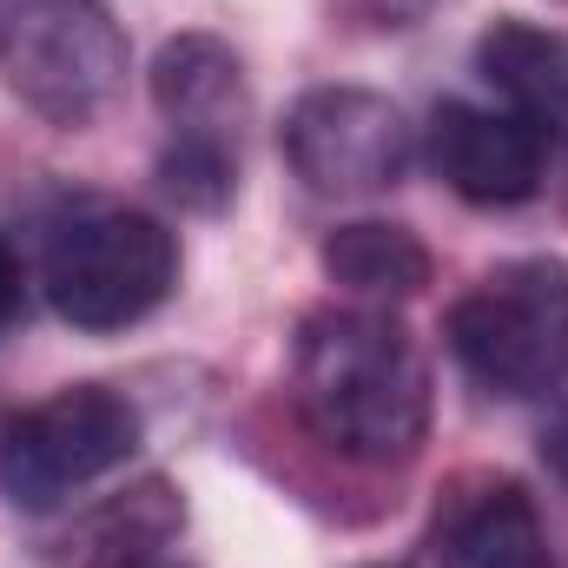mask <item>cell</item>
<instances>
[{
    "mask_svg": "<svg viewBox=\"0 0 568 568\" xmlns=\"http://www.w3.org/2000/svg\"><path fill=\"white\" fill-rule=\"evenodd\" d=\"M291 397L351 463H404L429 436V364L384 304H324L297 324Z\"/></svg>",
    "mask_w": 568,
    "mask_h": 568,
    "instance_id": "1",
    "label": "cell"
},
{
    "mask_svg": "<svg viewBox=\"0 0 568 568\" xmlns=\"http://www.w3.org/2000/svg\"><path fill=\"white\" fill-rule=\"evenodd\" d=\"M40 284L73 331H126L179 284V239L140 205H73L47 225Z\"/></svg>",
    "mask_w": 568,
    "mask_h": 568,
    "instance_id": "2",
    "label": "cell"
},
{
    "mask_svg": "<svg viewBox=\"0 0 568 568\" xmlns=\"http://www.w3.org/2000/svg\"><path fill=\"white\" fill-rule=\"evenodd\" d=\"M456 364L496 397H549L568 377V258H509L449 304Z\"/></svg>",
    "mask_w": 568,
    "mask_h": 568,
    "instance_id": "3",
    "label": "cell"
},
{
    "mask_svg": "<svg viewBox=\"0 0 568 568\" xmlns=\"http://www.w3.org/2000/svg\"><path fill=\"white\" fill-rule=\"evenodd\" d=\"M126 73V40L100 0H0V80L53 126H87Z\"/></svg>",
    "mask_w": 568,
    "mask_h": 568,
    "instance_id": "4",
    "label": "cell"
},
{
    "mask_svg": "<svg viewBox=\"0 0 568 568\" xmlns=\"http://www.w3.org/2000/svg\"><path fill=\"white\" fill-rule=\"evenodd\" d=\"M140 449V410L106 384H73L40 397L0 429V489L13 509L47 516L113 476Z\"/></svg>",
    "mask_w": 568,
    "mask_h": 568,
    "instance_id": "5",
    "label": "cell"
},
{
    "mask_svg": "<svg viewBox=\"0 0 568 568\" xmlns=\"http://www.w3.org/2000/svg\"><path fill=\"white\" fill-rule=\"evenodd\" d=\"M284 159L324 199H371L404 179L410 126L371 87H311L284 113Z\"/></svg>",
    "mask_w": 568,
    "mask_h": 568,
    "instance_id": "6",
    "label": "cell"
},
{
    "mask_svg": "<svg viewBox=\"0 0 568 568\" xmlns=\"http://www.w3.org/2000/svg\"><path fill=\"white\" fill-rule=\"evenodd\" d=\"M429 165L469 205H523L549 179V133L509 106L443 100L429 113Z\"/></svg>",
    "mask_w": 568,
    "mask_h": 568,
    "instance_id": "7",
    "label": "cell"
},
{
    "mask_svg": "<svg viewBox=\"0 0 568 568\" xmlns=\"http://www.w3.org/2000/svg\"><path fill=\"white\" fill-rule=\"evenodd\" d=\"M424 568H549L536 496L516 476H463L436 503Z\"/></svg>",
    "mask_w": 568,
    "mask_h": 568,
    "instance_id": "8",
    "label": "cell"
},
{
    "mask_svg": "<svg viewBox=\"0 0 568 568\" xmlns=\"http://www.w3.org/2000/svg\"><path fill=\"white\" fill-rule=\"evenodd\" d=\"M152 100L172 126L165 152H199V159H232L239 165V126H245V73L225 40L212 33H179L152 60Z\"/></svg>",
    "mask_w": 568,
    "mask_h": 568,
    "instance_id": "9",
    "label": "cell"
},
{
    "mask_svg": "<svg viewBox=\"0 0 568 568\" xmlns=\"http://www.w3.org/2000/svg\"><path fill=\"white\" fill-rule=\"evenodd\" d=\"M476 60L509 113L536 120L542 133H568V33L529 27V20H496Z\"/></svg>",
    "mask_w": 568,
    "mask_h": 568,
    "instance_id": "10",
    "label": "cell"
},
{
    "mask_svg": "<svg viewBox=\"0 0 568 568\" xmlns=\"http://www.w3.org/2000/svg\"><path fill=\"white\" fill-rule=\"evenodd\" d=\"M179 523H185L179 496L165 483H140V489L100 503L87 523H73V536H67L73 556L67 562L73 568H152L159 549L179 536Z\"/></svg>",
    "mask_w": 568,
    "mask_h": 568,
    "instance_id": "11",
    "label": "cell"
},
{
    "mask_svg": "<svg viewBox=\"0 0 568 568\" xmlns=\"http://www.w3.org/2000/svg\"><path fill=\"white\" fill-rule=\"evenodd\" d=\"M324 272L331 284H344L351 297H417L429 284V252L417 245V232L404 225H384V219H357V225H337L324 239Z\"/></svg>",
    "mask_w": 568,
    "mask_h": 568,
    "instance_id": "12",
    "label": "cell"
},
{
    "mask_svg": "<svg viewBox=\"0 0 568 568\" xmlns=\"http://www.w3.org/2000/svg\"><path fill=\"white\" fill-rule=\"evenodd\" d=\"M549 397H556V404H549V424H542V463H549V476L568 489V377Z\"/></svg>",
    "mask_w": 568,
    "mask_h": 568,
    "instance_id": "13",
    "label": "cell"
},
{
    "mask_svg": "<svg viewBox=\"0 0 568 568\" xmlns=\"http://www.w3.org/2000/svg\"><path fill=\"white\" fill-rule=\"evenodd\" d=\"M20 297H27V284H20V258H13L7 239H0V331L20 317Z\"/></svg>",
    "mask_w": 568,
    "mask_h": 568,
    "instance_id": "14",
    "label": "cell"
},
{
    "mask_svg": "<svg viewBox=\"0 0 568 568\" xmlns=\"http://www.w3.org/2000/svg\"><path fill=\"white\" fill-rule=\"evenodd\" d=\"M152 568H165V562H152Z\"/></svg>",
    "mask_w": 568,
    "mask_h": 568,
    "instance_id": "15",
    "label": "cell"
}]
</instances>
